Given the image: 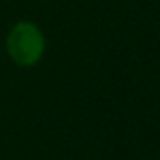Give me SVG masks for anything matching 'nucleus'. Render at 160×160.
Listing matches in <instances>:
<instances>
[{
    "label": "nucleus",
    "instance_id": "obj_1",
    "mask_svg": "<svg viewBox=\"0 0 160 160\" xmlns=\"http://www.w3.org/2000/svg\"><path fill=\"white\" fill-rule=\"evenodd\" d=\"M47 41L35 22L20 20L6 35V53L18 67H32L43 59Z\"/></svg>",
    "mask_w": 160,
    "mask_h": 160
}]
</instances>
